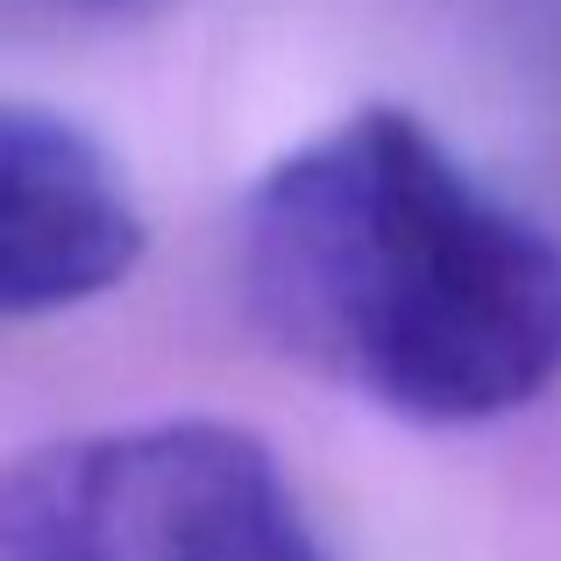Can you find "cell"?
Here are the masks:
<instances>
[{"mask_svg": "<svg viewBox=\"0 0 561 561\" xmlns=\"http://www.w3.org/2000/svg\"><path fill=\"white\" fill-rule=\"evenodd\" d=\"M249 320L412 426H483L561 383V242L420 114L356 107L242 199Z\"/></svg>", "mask_w": 561, "mask_h": 561, "instance_id": "1", "label": "cell"}, {"mask_svg": "<svg viewBox=\"0 0 561 561\" xmlns=\"http://www.w3.org/2000/svg\"><path fill=\"white\" fill-rule=\"evenodd\" d=\"M142 263V206L85 128L0 107V320L114 291Z\"/></svg>", "mask_w": 561, "mask_h": 561, "instance_id": "3", "label": "cell"}, {"mask_svg": "<svg viewBox=\"0 0 561 561\" xmlns=\"http://www.w3.org/2000/svg\"><path fill=\"white\" fill-rule=\"evenodd\" d=\"M0 561H334L249 426L142 420L0 462Z\"/></svg>", "mask_w": 561, "mask_h": 561, "instance_id": "2", "label": "cell"}]
</instances>
